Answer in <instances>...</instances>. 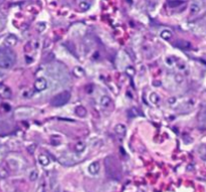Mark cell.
<instances>
[{
    "mask_svg": "<svg viewBox=\"0 0 206 192\" xmlns=\"http://www.w3.org/2000/svg\"><path fill=\"white\" fill-rule=\"evenodd\" d=\"M15 54L9 47L0 48V67L4 69H10L15 64Z\"/></svg>",
    "mask_w": 206,
    "mask_h": 192,
    "instance_id": "1",
    "label": "cell"
},
{
    "mask_svg": "<svg viewBox=\"0 0 206 192\" xmlns=\"http://www.w3.org/2000/svg\"><path fill=\"white\" fill-rule=\"evenodd\" d=\"M71 99V93L69 91H63L62 93L56 95L51 101L54 107H62V106L66 105Z\"/></svg>",
    "mask_w": 206,
    "mask_h": 192,
    "instance_id": "2",
    "label": "cell"
},
{
    "mask_svg": "<svg viewBox=\"0 0 206 192\" xmlns=\"http://www.w3.org/2000/svg\"><path fill=\"white\" fill-rule=\"evenodd\" d=\"M12 96V92L10 88H8L6 85L0 83V98L2 99H10Z\"/></svg>",
    "mask_w": 206,
    "mask_h": 192,
    "instance_id": "3",
    "label": "cell"
},
{
    "mask_svg": "<svg viewBox=\"0 0 206 192\" xmlns=\"http://www.w3.org/2000/svg\"><path fill=\"white\" fill-rule=\"evenodd\" d=\"M48 87V81L44 79V77H38L34 81V89L38 92H42L47 89Z\"/></svg>",
    "mask_w": 206,
    "mask_h": 192,
    "instance_id": "4",
    "label": "cell"
},
{
    "mask_svg": "<svg viewBox=\"0 0 206 192\" xmlns=\"http://www.w3.org/2000/svg\"><path fill=\"white\" fill-rule=\"evenodd\" d=\"M17 37H16L14 34H8L7 36L4 39V44H5V47H13L17 44Z\"/></svg>",
    "mask_w": 206,
    "mask_h": 192,
    "instance_id": "5",
    "label": "cell"
},
{
    "mask_svg": "<svg viewBox=\"0 0 206 192\" xmlns=\"http://www.w3.org/2000/svg\"><path fill=\"white\" fill-rule=\"evenodd\" d=\"M174 46L176 47L180 48V50H190L191 48V43L187 40H184V39H178L176 40V42H174Z\"/></svg>",
    "mask_w": 206,
    "mask_h": 192,
    "instance_id": "6",
    "label": "cell"
},
{
    "mask_svg": "<svg viewBox=\"0 0 206 192\" xmlns=\"http://www.w3.org/2000/svg\"><path fill=\"white\" fill-rule=\"evenodd\" d=\"M202 8V3L199 0H194L190 5V12L191 14H197Z\"/></svg>",
    "mask_w": 206,
    "mask_h": 192,
    "instance_id": "7",
    "label": "cell"
},
{
    "mask_svg": "<svg viewBox=\"0 0 206 192\" xmlns=\"http://www.w3.org/2000/svg\"><path fill=\"white\" fill-rule=\"evenodd\" d=\"M99 170H100V164H99V162H97V161L92 162L88 166V171L91 175H96L97 173L99 172Z\"/></svg>",
    "mask_w": 206,
    "mask_h": 192,
    "instance_id": "8",
    "label": "cell"
},
{
    "mask_svg": "<svg viewBox=\"0 0 206 192\" xmlns=\"http://www.w3.org/2000/svg\"><path fill=\"white\" fill-rule=\"evenodd\" d=\"M60 163L65 165V166H71V165H74L76 163V161H73V159L69 155H65V156L60 158Z\"/></svg>",
    "mask_w": 206,
    "mask_h": 192,
    "instance_id": "9",
    "label": "cell"
},
{
    "mask_svg": "<svg viewBox=\"0 0 206 192\" xmlns=\"http://www.w3.org/2000/svg\"><path fill=\"white\" fill-rule=\"evenodd\" d=\"M38 162H40L42 166H48L51 162L50 157H49L47 154H40L38 157Z\"/></svg>",
    "mask_w": 206,
    "mask_h": 192,
    "instance_id": "10",
    "label": "cell"
},
{
    "mask_svg": "<svg viewBox=\"0 0 206 192\" xmlns=\"http://www.w3.org/2000/svg\"><path fill=\"white\" fill-rule=\"evenodd\" d=\"M114 131L117 135L119 136H124L126 133V127L123 125V124H117V125L114 127Z\"/></svg>",
    "mask_w": 206,
    "mask_h": 192,
    "instance_id": "11",
    "label": "cell"
},
{
    "mask_svg": "<svg viewBox=\"0 0 206 192\" xmlns=\"http://www.w3.org/2000/svg\"><path fill=\"white\" fill-rule=\"evenodd\" d=\"M100 105L102 106L103 108H108L111 105V99H110L108 96H102V97L100 98Z\"/></svg>",
    "mask_w": 206,
    "mask_h": 192,
    "instance_id": "12",
    "label": "cell"
},
{
    "mask_svg": "<svg viewBox=\"0 0 206 192\" xmlns=\"http://www.w3.org/2000/svg\"><path fill=\"white\" fill-rule=\"evenodd\" d=\"M149 100H150V102L153 105H158L159 102H160V97H159L157 93H151L150 96H149Z\"/></svg>",
    "mask_w": 206,
    "mask_h": 192,
    "instance_id": "13",
    "label": "cell"
},
{
    "mask_svg": "<svg viewBox=\"0 0 206 192\" xmlns=\"http://www.w3.org/2000/svg\"><path fill=\"white\" fill-rule=\"evenodd\" d=\"M76 115L79 116L80 118H84L87 115V110L85 109L83 106H79L76 108Z\"/></svg>",
    "mask_w": 206,
    "mask_h": 192,
    "instance_id": "14",
    "label": "cell"
},
{
    "mask_svg": "<svg viewBox=\"0 0 206 192\" xmlns=\"http://www.w3.org/2000/svg\"><path fill=\"white\" fill-rule=\"evenodd\" d=\"M73 73H74V75H76V77H82L85 75V71L83 67L81 66H75L74 69H73Z\"/></svg>",
    "mask_w": 206,
    "mask_h": 192,
    "instance_id": "15",
    "label": "cell"
},
{
    "mask_svg": "<svg viewBox=\"0 0 206 192\" xmlns=\"http://www.w3.org/2000/svg\"><path fill=\"white\" fill-rule=\"evenodd\" d=\"M172 36H173L172 31H171V30H169V29H165V30H163V31L161 32V37H162L163 39H165V40L171 39V38H172Z\"/></svg>",
    "mask_w": 206,
    "mask_h": 192,
    "instance_id": "16",
    "label": "cell"
},
{
    "mask_svg": "<svg viewBox=\"0 0 206 192\" xmlns=\"http://www.w3.org/2000/svg\"><path fill=\"white\" fill-rule=\"evenodd\" d=\"M85 148H86V144H85V142H83V141H79V142L75 145V151L78 153L83 152V151L85 150Z\"/></svg>",
    "mask_w": 206,
    "mask_h": 192,
    "instance_id": "17",
    "label": "cell"
},
{
    "mask_svg": "<svg viewBox=\"0 0 206 192\" xmlns=\"http://www.w3.org/2000/svg\"><path fill=\"white\" fill-rule=\"evenodd\" d=\"M184 3L183 0H169L168 1V5L170 8H175V7H178L180 6L181 4Z\"/></svg>",
    "mask_w": 206,
    "mask_h": 192,
    "instance_id": "18",
    "label": "cell"
},
{
    "mask_svg": "<svg viewBox=\"0 0 206 192\" xmlns=\"http://www.w3.org/2000/svg\"><path fill=\"white\" fill-rule=\"evenodd\" d=\"M28 178L30 181H36L38 178V171L36 169H32L28 174Z\"/></svg>",
    "mask_w": 206,
    "mask_h": 192,
    "instance_id": "19",
    "label": "cell"
},
{
    "mask_svg": "<svg viewBox=\"0 0 206 192\" xmlns=\"http://www.w3.org/2000/svg\"><path fill=\"white\" fill-rule=\"evenodd\" d=\"M90 7V4L88 3L87 1H81L79 3V8H80L82 11H87Z\"/></svg>",
    "mask_w": 206,
    "mask_h": 192,
    "instance_id": "20",
    "label": "cell"
},
{
    "mask_svg": "<svg viewBox=\"0 0 206 192\" xmlns=\"http://www.w3.org/2000/svg\"><path fill=\"white\" fill-rule=\"evenodd\" d=\"M125 73H126V75H129V77H133L134 75V73H136V71H134V69L132 66H127L126 67V69H125Z\"/></svg>",
    "mask_w": 206,
    "mask_h": 192,
    "instance_id": "21",
    "label": "cell"
},
{
    "mask_svg": "<svg viewBox=\"0 0 206 192\" xmlns=\"http://www.w3.org/2000/svg\"><path fill=\"white\" fill-rule=\"evenodd\" d=\"M199 120L200 121H206V107L201 110L200 114H199Z\"/></svg>",
    "mask_w": 206,
    "mask_h": 192,
    "instance_id": "22",
    "label": "cell"
},
{
    "mask_svg": "<svg viewBox=\"0 0 206 192\" xmlns=\"http://www.w3.org/2000/svg\"><path fill=\"white\" fill-rule=\"evenodd\" d=\"M44 28H46V24L44 23V22H40V23L38 24V29L40 32H42L44 30Z\"/></svg>",
    "mask_w": 206,
    "mask_h": 192,
    "instance_id": "23",
    "label": "cell"
},
{
    "mask_svg": "<svg viewBox=\"0 0 206 192\" xmlns=\"http://www.w3.org/2000/svg\"><path fill=\"white\" fill-rule=\"evenodd\" d=\"M175 81H176L178 83H182V81H183V77H182V75H176V77H175Z\"/></svg>",
    "mask_w": 206,
    "mask_h": 192,
    "instance_id": "24",
    "label": "cell"
},
{
    "mask_svg": "<svg viewBox=\"0 0 206 192\" xmlns=\"http://www.w3.org/2000/svg\"><path fill=\"white\" fill-rule=\"evenodd\" d=\"M166 62H167V65L169 64V66H172V65H173V62H172V58H166Z\"/></svg>",
    "mask_w": 206,
    "mask_h": 192,
    "instance_id": "25",
    "label": "cell"
},
{
    "mask_svg": "<svg viewBox=\"0 0 206 192\" xmlns=\"http://www.w3.org/2000/svg\"><path fill=\"white\" fill-rule=\"evenodd\" d=\"M178 66H179V69H183L186 67V65H185V64H183V62H181V64H178Z\"/></svg>",
    "mask_w": 206,
    "mask_h": 192,
    "instance_id": "26",
    "label": "cell"
},
{
    "mask_svg": "<svg viewBox=\"0 0 206 192\" xmlns=\"http://www.w3.org/2000/svg\"><path fill=\"white\" fill-rule=\"evenodd\" d=\"M174 102H176V99H175V98H172V99L169 100V103L170 104H174Z\"/></svg>",
    "mask_w": 206,
    "mask_h": 192,
    "instance_id": "27",
    "label": "cell"
}]
</instances>
